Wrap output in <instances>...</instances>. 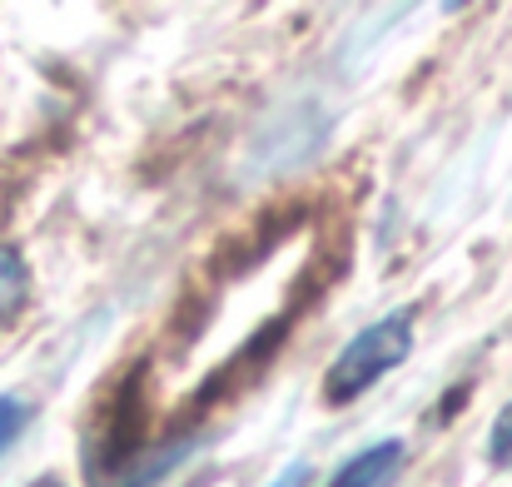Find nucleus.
I'll return each instance as SVG.
<instances>
[{
  "label": "nucleus",
  "instance_id": "423d86ee",
  "mask_svg": "<svg viewBox=\"0 0 512 487\" xmlns=\"http://www.w3.org/2000/svg\"><path fill=\"white\" fill-rule=\"evenodd\" d=\"M488 458L493 463H512V403L498 413V423H493V438H488Z\"/></svg>",
  "mask_w": 512,
  "mask_h": 487
},
{
  "label": "nucleus",
  "instance_id": "0eeeda50",
  "mask_svg": "<svg viewBox=\"0 0 512 487\" xmlns=\"http://www.w3.org/2000/svg\"><path fill=\"white\" fill-rule=\"evenodd\" d=\"M309 478H314V468H309V463H289V468H284L269 487H309Z\"/></svg>",
  "mask_w": 512,
  "mask_h": 487
},
{
  "label": "nucleus",
  "instance_id": "39448f33",
  "mask_svg": "<svg viewBox=\"0 0 512 487\" xmlns=\"http://www.w3.org/2000/svg\"><path fill=\"white\" fill-rule=\"evenodd\" d=\"M25 423H30V408H25V398H15V393H0V453H10V448H15V438L25 433Z\"/></svg>",
  "mask_w": 512,
  "mask_h": 487
},
{
  "label": "nucleus",
  "instance_id": "f03ea898",
  "mask_svg": "<svg viewBox=\"0 0 512 487\" xmlns=\"http://www.w3.org/2000/svg\"><path fill=\"white\" fill-rule=\"evenodd\" d=\"M413 353V309H393L383 319H373L368 328H358L339 348V358L324 373V403H353L363 398L383 373L403 368Z\"/></svg>",
  "mask_w": 512,
  "mask_h": 487
},
{
  "label": "nucleus",
  "instance_id": "6e6552de",
  "mask_svg": "<svg viewBox=\"0 0 512 487\" xmlns=\"http://www.w3.org/2000/svg\"><path fill=\"white\" fill-rule=\"evenodd\" d=\"M30 487H65V483H60V478H35Z\"/></svg>",
  "mask_w": 512,
  "mask_h": 487
},
{
  "label": "nucleus",
  "instance_id": "f257e3e1",
  "mask_svg": "<svg viewBox=\"0 0 512 487\" xmlns=\"http://www.w3.org/2000/svg\"><path fill=\"white\" fill-rule=\"evenodd\" d=\"M140 383H145V368H135L110 408H105V423H100V443L90 448V487H160L174 468L209 443V433H194V438H170L160 448H145V408H140Z\"/></svg>",
  "mask_w": 512,
  "mask_h": 487
},
{
  "label": "nucleus",
  "instance_id": "20e7f679",
  "mask_svg": "<svg viewBox=\"0 0 512 487\" xmlns=\"http://www.w3.org/2000/svg\"><path fill=\"white\" fill-rule=\"evenodd\" d=\"M30 304V269L20 259V249L0 244V328L15 324Z\"/></svg>",
  "mask_w": 512,
  "mask_h": 487
},
{
  "label": "nucleus",
  "instance_id": "7ed1b4c3",
  "mask_svg": "<svg viewBox=\"0 0 512 487\" xmlns=\"http://www.w3.org/2000/svg\"><path fill=\"white\" fill-rule=\"evenodd\" d=\"M403 458H408V448H403L398 438H383V443H373V448L353 453L339 473L329 478V487H388L393 478H398Z\"/></svg>",
  "mask_w": 512,
  "mask_h": 487
}]
</instances>
